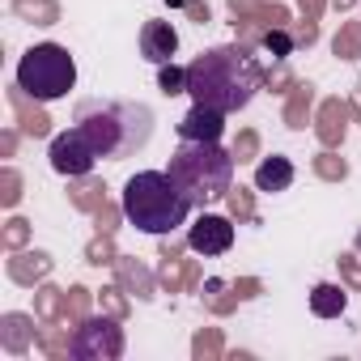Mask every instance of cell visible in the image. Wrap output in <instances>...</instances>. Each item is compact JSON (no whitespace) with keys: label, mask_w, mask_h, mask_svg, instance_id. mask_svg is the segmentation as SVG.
<instances>
[{"label":"cell","mask_w":361,"mask_h":361,"mask_svg":"<svg viewBox=\"0 0 361 361\" xmlns=\"http://www.w3.org/2000/svg\"><path fill=\"white\" fill-rule=\"evenodd\" d=\"M344 128H348V106L340 98L323 102V111H319V140H323V149H336L344 140Z\"/></svg>","instance_id":"14"},{"label":"cell","mask_w":361,"mask_h":361,"mask_svg":"<svg viewBox=\"0 0 361 361\" xmlns=\"http://www.w3.org/2000/svg\"><path fill=\"white\" fill-rule=\"evenodd\" d=\"M289 183H293V161L289 157L272 153L255 166V188L259 192H289Z\"/></svg>","instance_id":"12"},{"label":"cell","mask_w":361,"mask_h":361,"mask_svg":"<svg viewBox=\"0 0 361 361\" xmlns=\"http://www.w3.org/2000/svg\"><path fill=\"white\" fill-rule=\"evenodd\" d=\"M188 213L192 200L170 178V170H140L123 183V217L145 234H174Z\"/></svg>","instance_id":"3"},{"label":"cell","mask_w":361,"mask_h":361,"mask_svg":"<svg viewBox=\"0 0 361 361\" xmlns=\"http://www.w3.org/2000/svg\"><path fill=\"white\" fill-rule=\"evenodd\" d=\"M310 102H314V85H293L289 106H285V123H289L293 132L306 128V119H310Z\"/></svg>","instance_id":"20"},{"label":"cell","mask_w":361,"mask_h":361,"mask_svg":"<svg viewBox=\"0 0 361 361\" xmlns=\"http://www.w3.org/2000/svg\"><path fill=\"white\" fill-rule=\"evenodd\" d=\"M174 51H178V35H174V26L170 22H145L140 26V56L149 60V64H174Z\"/></svg>","instance_id":"9"},{"label":"cell","mask_w":361,"mask_h":361,"mask_svg":"<svg viewBox=\"0 0 361 361\" xmlns=\"http://www.w3.org/2000/svg\"><path fill=\"white\" fill-rule=\"evenodd\" d=\"M264 85H268V90H281V85H289V73H285V68H276V73H268V77H264Z\"/></svg>","instance_id":"37"},{"label":"cell","mask_w":361,"mask_h":361,"mask_svg":"<svg viewBox=\"0 0 361 361\" xmlns=\"http://www.w3.org/2000/svg\"><path fill=\"white\" fill-rule=\"evenodd\" d=\"M68 200H73V204H77L81 213H98V209L106 204V188L81 174V183H77V188H68Z\"/></svg>","instance_id":"21"},{"label":"cell","mask_w":361,"mask_h":361,"mask_svg":"<svg viewBox=\"0 0 361 361\" xmlns=\"http://www.w3.org/2000/svg\"><path fill=\"white\" fill-rule=\"evenodd\" d=\"M331 5H336V9H348V5H353V0H331Z\"/></svg>","instance_id":"40"},{"label":"cell","mask_w":361,"mask_h":361,"mask_svg":"<svg viewBox=\"0 0 361 361\" xmlns=\"http://www.w3.org/2000/svg\"><path fill=\"white\" fill-rule=\"evenodd\" d=\"M26 238H30V221H22V217L5 221V247H9V251H22Z\"/></svg>","instance_id":"30"},{"label":"cell","mask_w":361,"mask_h":361,"mask_svg":"<svg viewBox=\"0 0 361 361\" xmlns=\"http://www.w3.org/2000/svg\"><path fill=\"white\" fill-rule=\"evenodd\" d=\"M221 132H226V115L213 106H200V102L178 119V136L183 140H221Z\"/></svg>","instance_id":"10"},{"label":"cell","mask_w":361,"mask_h":361,"mask_svg":"<svg viewBox=\"0 0 361 361\" xmlns=\"http://www.w3.org/2000/svg\"><path fill=\"white\" fill-rule=\"evenodd\" d=\"M73 123L85 132L98 157H132L153 136V111L145 102H115V98H81Z\"/></svg>","instance_id":"2"},{"label":"cell","mask_w":361,"mask_h":361,"mask_svg":"<svg viewBox=\"0 0 361 361\" xmlns=\"http://www.w3.org/2000/svg\"><path fill=\"white\" fill-rule=\"evenodd\" d=\"M264 51L272 56V60H285V56H293V47H298V39L285 30V26H272V30H264Z\"/></svg>","instance_id":"23"},{"label":"cell","mask_w":361,"mask_h":361,"mask_svg":"<svg viewBox=\"0 0 361 361\" xmlns=\"http://www.w3.org/2000/svg\"><path fill=\"white\" fill-rule=\"evenodd\" d=\"M234 153H226L217 140H183L178 153L170 157V178L183 196L192 200V209H204L209 200H226L234 188Z\"/></svg>","instance_id":"4"},{"label":"cell","mask_w":361,"mask_h":361,"mask_svg":"<svg viewBox=\"0 0 361 361\" xmlns=\"http://www.w3.org/2000/svg\"><path fill=\"white\" fill-rule=\"evenodd\" d=\"M85 259H90V264H115L119 255H115V247H111V234H98V238L85 247Z\"/></svg>","instance_id":"29"},{"label":"cell","mask_w":361,"mask_h":361,"mask_svg":"<svg viewBox=\"0 0 361 361\" xmlns=\"http://www.w3.org/2000/svg\"><path fill=\"white\" fill-rule=\"evenodd\" d=\"M188 247L196 255H226L234 247V221L221 213H200V221L188 230Z\"/></svg>","instance_id":"8"},{"label":"cell","mask_w":361,"mask_h":361,"mask_svg":"<svg viewBox=\"0 0 361 361\" xmlns=\"http://www.w3.org/2000/svg\"><path fill=\"white\" fill-rule=\"evenodd\" d=\"M166 264H161V285L174 293V289H183V285H196V264L192 259H174L170 251L161 255Z\"/></svg>","instance_id":"19"},{"label":"cell","mask_w":361,"mask_h":361,"mask_svg":"<svg viewBox=\"0 0 361 361\" xmlns=\"http://www.w3.org/2000/svg\"><path fill=\"white\" fill-rule=\"evenodd\" d=\"M264 64L251 56L247 43H226L209 47L188 64V94L200 106H213L221 115L243 111L259 90H264Z\"/></svg>","instance_id":"1"},{"label":"cell","mask_w":361,"mask_h":361,"mask_svg":"<svg viewBox=\"0 0 361 361\" xmlns=\"http://www.w3.org/2000/svg\"><path fill=\"white\" fill-rule=\"evenodd\" d=\"M157 90H161L166 98L188 94V68H178V64H161V73H157Z\"/></svg>","instance_id":"25"},{"label":"cell","mask_w":361,"mask_h":361,"mask_svg":"<svg viewBox=\"0 0 361 361\" xmlns=\"http://www.w3.org/2000/svg\"><path fill=\"white\" fill-rule=\"evenodd\" d=\"M18 13L35 18V26H56V18H60L56 0H18Z\"/></svg>","instance_id":"24"},{"label":"cell","mask_w":361,"mask_h":361,"mask_svg":"<svg viewBox=\"0 0 361 361\" xmlns=\"http://www.w3.org/2000/svg\"><path fill=\"white\" fill-rule=\"evenodd\" d=\"M9 106H13V115H18V123H22V132H26V136H35V140L51 136V119H47L39 106H30V94H26L22 85H13V90H9Z\"/></svg>","instance_id":"11"},{"label":"cell","mask_w":361,"mask_h":361,"mask_svg":"<svg viewBox=\"0 0 361 361\" xmlns=\"http://www.w3.org/2000/svg\"><path fill=\"white\" fill-rule=\"evenodd\" d=\"M18 85L35 98V102H56L77 85V64L68 56V47L60 43H39L18 60Z\"/></svg>","instance_id":"5"},{"label":"cell","mask_w":361,"mask_h":361,"mask_svg":"<svg viewBox=\"0 0 361 361\" xmlns=\"http://www.w3.org/2000/svg\"><path fill=\"white\" fill-rule=\"evenodd\" d=\"M85 306H90V289L73 285V289H68V319L81 323V319H85Z\"/></svg>","instance_id":"32"},{"label":"cell","mask_w":361,"mask_h":361,"mask_svg":"<svg viewBox=\"0 0 361 361\" xmlns=\"http://www.w3.org/2000/svg\"><path fill=\"white\" fill-rule=\"evenodd\" d=\"M314 174H319V178H331V183H340V178L348 174V166H344V157H336V153H319V157H314Z\"/></svg>","instance_id":"27"},{"label":"cell","mask_w":361,"mask_h":361,"mask_svg":"<svg viewBox=\"0 0 361 361\" xmlns=\"http://www.w3.org/2000/svg\"><path fill=\"white\" fill-rule=\"evenodd\" d=\"M115 272H119V285H123V289H132L140 302H149V298H153V272H149L145 264H136V259L119 255V259H115Z\"/></svg>","instance_id":"16"},{"label":"cell","mask_w":361,"mask_h":361,"mask_svg":"<svg viewBox=\"0 0 361 361\" xmlns=\"http://www.w3.org/2000/svg\"><path fill=\"white\" fill-rule=\"evenodd\" d=\"M230 153H234V161H251V157L259 153V136H255V132H238V140H234Z\"/></svg>","instance_id":"31"},{"label":"cell","mask_w":361,"mask_h":361,"mask_svg":"<svg viewBox=\"0 0 361 361\" xmlns=\"http://www.w3.org/2000/svg\"><path fill=\"white\" fill-rule=\"evenodd\" d=\"M94 217H98V234H115V209L111 204H102Z\"/></svg>","instance_id":"35"},{"label":"cell","mask_w":361,"mask_h":361,"mask_svg":"<svg viewBox=\"0 0 361 361\" xmlns=\"http://www.w3.org/2000/svg\"><path fill=\"white\" fill-rule=\"evenodd\" d=\"M68 344H73V357H81V361H115L123 353V331H119L115 314L111 319H81L77 336Z\"/></svg>","instance_id":"6"},{"label":"cell","mask_w":361,"mask_h":361,"mask_svg":"<svg viewBox=\"0 0 361 361\" xmlns=\"http://www.w3.org/2000/svg\"><path fill=\"white\" fill-rule=\"evenodd\" d=\"M340 268L348 272V281L361 289V264H357V255H340Z\"/></svg>","instance_id":"36"},{"label":"cell","mask_w":361,"mask_h":361,"mask_svg":"<svg viewBox=\"0 0 361 361\" xmlns=\"http://www.w3.org/2000/svg\"><path fill=\"white\" fill-rule=\"evenodd\" d=\"M331 51H336L340 60H357V56H361V22H344L340 35L331 39Z\"/></svg>","instance_id":"22"},{"label":"cell","mask_w":361,"mask_h":361,"mask_svg":"<svg viewBox=\"0 0 361 361\" xmlns=\"http://www.w3.org/2000/svg\"><path fill=\"white\" fill-rule=\"evenodd\" d=\"M204 353H209V357H213V353H221L217 331H200V336H196V357H204Z\"/></svg>","instance_id":"34"},{"label":"cell","mask_w":361,"mask_h":361,"mask_svg":"<svg viewBox=\"0 0 361 361\" xmlns=\"http://www.w3.org/2000/svg\"><path fill=\"white\" fill-rule=\"evenodd\" d=\"M47 272H51L47 251H13V259H9V281H18V285H35Z\"/></svg>","instance_id":"13"},{"label":"cell","mask_w":361,"mask_h":361,"mask_svg":"<svg viewBox=\"0 0 361 361\" xmlns=\"http://www.w3.org/2000/svg\"><path fill=\"white\" fill-rule=\"evenodd\" d=\"M357 115H361V94H357Z\"/></svg>","instance_id":"41"},{"label":"cell","mask_w":361,"mask_h":361,"mask_svg":"<svg viewBox=\"0 0 361 361\" xmlns=\"http://www.w3.org/2000/svg\"><path fill=\"white\" fill-rule=\"evenodd\" d=\"M102 310H106V314H115V319H123V314H128L123 289H102Z\"/></svg>","instance_id":"33"},{"label":"cell","mask_w":361,"mask_h":361,"mask_svg":"<svg viewBox=\"0 0 361 361\" xmlns=\"http://www.w3.org/2000/svg\"><path fill=\"white\" fill-rule=\"evenodd\" d=\"M302 5V13L310 18V22H319V13H323V0H298Z\"/></svg>","instance_id":"38"},{"label":"cell","mask_w":361,"mask_h":361,"mask_svg":"<svg viewBox=\"0 0 361 361\" xmlns=\"http://www.w3.org/2000/svg\"><path fill=\"white\" fill-rule=\"evenodd\" d=\"M226 204H230V213H234V217H243V221H255V204H251V192H247V188H230Z\"/></svg>","instance_id":"28"},{"label":"cell","mask_w":361,"mask_h":361,"mask_svg":"<svg viewBox=\"0 0 361 361\" xmlns=\"http://www.w3.org/2000/svg\"><path fill=\"white\" fill-rule=\"evenodd\" d=\"M18 200H22V174L13 166H5V170H0V204L13 209Z\"/></svg>","instance_id":"26"},{"label":"cell","mask_w":361,"mask_h":361,"mask_svg":"<svg viewBox=\"0 0 361 361\" xmlns=\"http://www.w3.org/2000/svg\"><path fill=\"white\" fill-rule=\"evenodd\" d=\"M35 314H39L43 323H68V293L43 285V289L35 293Z\"/></svg>","instance_id":"18"},{"label":"cell","mask_w":361,"mask_h":361,"mask_svg":"<svg viewBox=\"0 0 361 361\" xmlns=\"http://www.w3.org/2000/svg\"><path fill=\"white\" fill-rule=\"evenodd\" d=\"M35 340V319L30 314H5L0 319V344L5 353H26Z\"/></svg>","instance_id":"15"},{"label":"cell","mask_w":361,"mask_h":361,"mask_svg":"<svg viewBox=\"0 0 361 361\" xmlns=\"http://www.w3.org/2000/svg\"><path fill=\"white\" fill-rule=\"evenodd\" d=\"M183 9H188V13H192L196 22H209V5H200V0H188Z\"/></svg>","instance_id":"39"},{"label":"cell","mask_w":361,"mask_h":361,"mask_svg":"<svg viewBox=\"0 0 361 361\" xmlns=\"http://www.w3.org/2000/svg\"><path fill=\"white\" fill-rule=\"evenodd\" d=\"M94 161H98V153H94V145L85 140L81 128H68V132H60V136L51 140V170H60V174H68V178L90 174Z\"/></svg>","instance_id":"7"},{"label":"cell","mask_w":361,"mask_h":361,"mask_svg":"<svg viewBox=\"0 0 361 361\" xmlns=\"http://www.w3.org/2000/svg\"><path fill=\"white\" fill-rule=\"evenodd\" d=\"M344 306H348V293L340 289V285H314L310 289V310L319 314V319H336V314H344Z\"/></svg>","instance_id":"17"}]
</instances>
